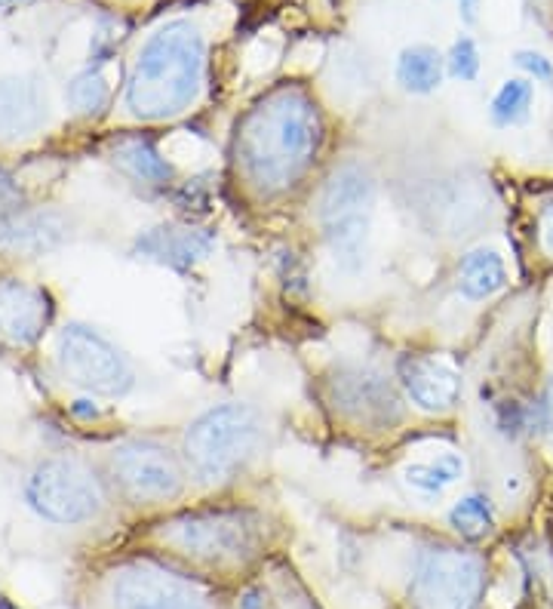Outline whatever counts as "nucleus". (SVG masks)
Listing matches in <instances>:
<instances>
[{
	"label": "nucleus",
	"instance_id": "ddd939ff",
	"mask_svg": "<svg viewBox=\"0 0 553 609\" xmlns=\"http://www.w3.org/2000/svg\"><path fill=\"white\" fill-rule=\"evenodd\" d=\"M397 385L403 397L421 413L443 416L461 400V376L449 363L428 354H406L397 363Z\"/></svg>",
	"mask_w": 553,
	"mask_h": 609
},
{
	"label": "nucleus",
	"instance_id": "b1692460",
	"mask_svg": "<svg viewBox=\"0 0 553 609\" xmlns=\"http://www.w3.org/2000/svg\"><path fill=\"white\" fill-rule=\"evenodd\" d=\"M68 99L74 105L77 114H99L108 99H111V90L105 84V77L93 68H87L83 74H77L71 80V87H68Z\"/></svg>",
	"mask_w": 553,
	"mask_h": 609
},
{
	"label": "nucleus",
	"instance_id": "7ed1b4c3",
	"mask_svg": "<svg viewBox=\"0 0 553 609\" xmlns=\"http://www.w3.org/2000/svg\"><path fill=\"white\" fill-rule=\"evenodd\" d=\"M265 443V419L249 403L231 400L209 406L182 437V459L188 474L203 486H219L240 477Z\"/></svg>",
	"mask_w": 553,
	"mask_h": 609
},
{
	"label": "nucleus",
	"instance_id": "aec40b11",
	"mask_svg": "<svg viewBox=\"0 0 553 609\" xmlns=\"http://www.w3.org/2000/svg\"><path fill=\"white\" fill-rule=\"evenodd\" d=\"M114 164L142 185H166L173 182L176 170L173 164L154 148V142L142 139V136H130V139H120L111 151Z\"/></svg>",
	"mask_w": 553,
	"mask_h": 609
},
{
	"label": "nucleus",
	"instance_id": "bb28decb",
	"mask_svg": "<svg viewBox=\"0 0 553 609\" xmlns=\"http://www.w3.org/2000/svg\"><path fill=\"white\" fill-rule=\"evenodd\" d=\"M22 203V191H19V185L13 182V176L0 167V213H10V210H16Z\"/></svg>",
	"mask_w": 553,
	"mask_h": 609
},
{
	"label": "nucleus",
	"instance_id": "0eeeda50",
	"mask_svg": "<svg viewBox=\"0 0 553 609\" xmlns=\"http://www.w3.org/2000/svg\"><path fill=\"white\" fill-rule=\"evenodd\" d=\"M105 471L117 490L136 505H160L179 499L191 477L185 459L151 437H130L114 443L105 456Z\"/></svg>",
	"mask_w": 553,
	"mask_h": 609
},
{
	"label": "nucleus",
	"instance_id": "2f4dec72",
	"mask_svg": "<svg viewBox=\"0 0 553 609\" xmlns=\"http://www.w3.org/2000/svg\"><path fill=\"white\" fill-rule=\"evenodd\" d=\"M13 4H22V0H0V7H13Z\"/></svg>",
	"mask_w": 553,
	"mask_h": 609
},
{
	"label": "nucleus",
	"instance_id": "a878e982",
	"mask_svg": "<svg viewBox=\"0 0 553 609\" xmlns=\"http://www.w3.org/2000/svg\"><path fill=\"white\" fill-rule=\"evenodd\" d=\"M514 62H517L529 77L541 80V84H553V62H550L547 56H541V53H535V50H520V53H514Z\"/></svg>",
	"mask_w": 553,
	"mask_h": 609
},
{
	"label": "nucleus",
	"instance_id": "6e6552de",
	"mask_svg": "<svg viewBox=\"0 0 553 609\" xmlns=\"http://www.w3.org/2000/svg\"><path fill=\"white\" fill-rule=\"evenodd\" d=\"M329 410L369 434L394 431L403 422V391L366 363H335L323 379Z\"/></svg>",
	"mask_w": 553,
	"mask_h": 609
},
{
	"label": "nucleus",
	"instance_id": "4be33fe9",
	"mask_svg": "<svg viewBox=\"0 0 553 609\" xmlns=\"http://www.w3.org/2000/svg\"><path fill=\"white\" fill-rule=\"evenodd\" d=\"M535 99V87L529 77H510L498 87V93L492 96V124L495 127H517L526 124L529 108Z\"/></svg>",
	"mask_w": 553,
	"mask_h": 609
},
{
	"label": "nucleus",
	"instance_id": "5701e85b",
	"mask_svg": "<svg viewBox=\"0 0 553 609\" xmlns=\"http://www.w3.org/2000/svg\"><path fill=\"white\" fill-rule=\"evenodd\" d=\"M449 523H452V530L464 539H483L492 533V526H495V511H492V502L480 493H471V496H464L452 505L449 511Z\"/></svg>",
	"mask_w": 553,
	"mask_h": 609
},
{
	"label": "nucleus",
	"instance_id": "cd10ccee",
	"mask_svg": "<svg viewBox=\"0 0 553 609\" xmlns=\"http://www.w3.org/2000/svg\"><path fill=\"white\" fill-rule=\"evenodd\" d=\"M541 247L553 256V203L541 213Z\"/></svg>",
	"mask_w": 553,
	"mask_h": 609
},
{
	"label": "nucleus",
	"instance_id": "393cba45",
	"mask_svg": "<svg viewBox=\"0 0 553 609\" xmlns=\"http://www.w3.org/2000/svg\"><path fill=\"white\" fill-rule=\"evenodd\" d=\"M446 71L455 80H461V84H467V80H477V74H480V50L474 44V37L461 34L455 44L449 47V53H446Z\"/></svg>",
	"mask_w": 553,
	"mask_h": 609
},
{
	"label": "nucleus",
	"instance_id": "f8f14e48",
	"mask_svg": "<svg viewBox=\"0 0 553 609\" xmlns=\"http://www.w3.org/2000/svg\"><path fill=\"white\" fill-rule=\"evenodd\" d=\"M53 320V299L44 287L22 277H0V342L31 348Z\"/></svg>",
	"mask_w": 553,
	"mask_h": 609
},
{
	"label": "nucleus",
	"instance_id": "4468645a",
	"mask_svg": "<svg viewBox=\"0 0 553 609\" xmlns=\"http://www.w3.org/2000/svg\"><path fill=\"white\" fill-rule=\"evenodd\" d=\"M71 222L56 210H10L0 213V250L40 256L68 240Z\"/></svg>",
	"mask_w": 553,
	"mask_h": 609
},
{
	"label": "nucleus",
	"instance_id": "f3484780",
	"mask_svg": "<svg viewBox=\"0 0 553 609\" xmlns=\"http://www.w3.org/2000/svg\"><path fill=\"white\" fill-rule=\"evenodd\" d=\"M480 207H483L480 194L467 182H458V179L443 182L440 188L431 185L428 194H424V200H421L424 222L434 228V234L440 228V234H446V237L467 234V228L480 219Z\"/></svg>",
	"mask_w": 553,
	"mask_h": 609
},
{
	"label": "nucleus",
	"instance_id": "f257e3e1",
	"mask_svg": "<svg viewBox=\"0 0 553 609\" xmlns=\"http://www.w3.org/2000/svg\"><path fill=\"white\" fill-rule=\"evenodd\" d=\"M323 142L317 102L299 87H277L240 120L234 157L243 179L259 194H280L299 182Z\"/></svg>",
	"mask_w": 553,
	"mask_h": 609
},
{
	"label": "nucleus",
	"instance_id": "2eb2a0df",
	"mask_svg": "<svg viewBox=\"0 0 553 609\" xmlns=\"http://www.w3.org/2000/svg\"><path fill=\"white\" fill-rule=\"evenodd\" d=\"M139 259L176 268V271H188L197 262H203L212 247H216V237H212L206 228H191V225H160L151 228L145 237H139Z\"/></svg>",
	"mask_w": 553,
	"mask_h": 609
},
{
	"label": "nucleus",
	"instance_id": "c756f323",
	"mask_svg": "<svg viewBox=\"0 0 553 609\" xmlns=\"http://www.w3.org/2000/svg\"><path fill=\"white\" fill-rule=\"evenodd\" d=\"M544 400H547V403H544V406H547V413L553 416V376L547 379V394H544Z\"/></svg>",
	"mask_w": 553,
	"mask_h": 609
},
{
	"label": "nucleus",
	"instance_id": "412c9836",
	"mask_svg": "<svg viewBox=\"0 0 553 609\" xmlns=\"http://www.w3.org/2000/svg\"><path fill=\"white\" fill-rule=\"evenodd\" d=\"M461 474H464V459L455 453H443L431 462H415V465L403 468L406 483L424 496H440Z\"/></svg>",
	"mask_w": 553,
	"mask_h": 609
},
{
	"label": "nucleus",
	"instance_id": "6ab92c4d",
	"mask_svg": "<svg viewBox=\"0 0 553 609\" xmlns=\"http://www.w3.org/2000/svg\"><path fill=\"white\" fill-rule=\"evenodd\" d=\"M446 56L431 44H412L397 56L394 77L397 84L412 96H428L443 84Z\"/></svg>",
	"mask_w": 553,
	"mask_h": 609
},
{
	"label": "nucleus",
	"instance_id": "dca6fc26",
	"mask_svg": "<svg viewBox=\"0 0 553 609\" xmlns=\"http://www.w3.org/2000/svg\"><path fill=\"white\" fill-rule=\"evenodd\" d=\"M47 124V93L31 77H0V139L16 142Z\"/></svg>",
	"mask_w": 553,
	"mask_h": 609
},
{
	"label": "nucleus",
	"instance_id": "f03ea898",
	"mask_svg": "<svg viewBox=\"0 0 553 609\" xmlns=\"http://www.w3.org/2000/svg\"><path fill=\"white\" fill-rule=\"evenodd\" d=\"M206 74V40L188 19L166 22L157 28L136 56L126 77L123 105L136 120L157 124L185 114L200 90Z\"/></svg>",
	"mask_w": 553,
	"mask_h": 609
},
{
	"label": "nucleus",
	"instance_id": "39448f33",
	"mask_svg": "<svg viewBox=\"0 0 553 609\" xmlns=\"http://www.w3.org/2000/svg\"><path fill=\"white\" fill-rule=\"evenodd\" d=\"M157 539L197 563L237 566L259 554L262 520L246 508H206L160 523Z\"/></svg>",
	"mask_w": 553,
	"mask_h": 609
},
{
	"label": "nucleus",
	"instance_id": "9d476101",
	"mask_svg": "<svg viewBox=\"0 0 553 609\" xmlns=\"http://www.w3.org/2000/svg\"><path fill=\"white\" fill-rule=\"evenodd\" d=\"M56 363L74 388L99 397H123L136 385V373L123 351L87 323H68L59 333Z\"/></svg>",
	"mask_w": 553,
	"mask_h": 609
},
{
	"label": "nucleus",
	"instance_id": "20e7f679",
	"mask_svg": "<svg viewBox=\"0 0 553 609\" xmlns=\"http://www.w3.org/2000/svg\"><path fill=\"white\" fill-rule=\"evenodd\" d=\"M378 203V179L363 160L338 164L317 200V225L332 262L345 274H360L369 256V237Z\"/></svg>",
	"mask_w": 553,
	"mask_h": 609
},
{
	"label": "nucleus",
	"instance_id": "a211bd4d",
	"mask_svg": "<svg viewBox=\"0 0 553 609\" xmlns=\"http://www.w3.org/2000/svg\"><path fill=\"white\" fill-rule=\"evenodd\" d=\"M455 287L467 302H486L498 296L507 287V265L498 250L492 247H477L464 253L458 262Z\"/></svg>",
	"mask_w": 553,
	"mask_h": 609
},
{
	"label": "nucleus",
	"instance_id": "9b49d317",
	"mask_svg": "<svg viewBox=\"0 0 553 609\" xmlns=\"http://www.w3.org/2000/svg\"><path fill=\"white\" fill-rule=\"evenodd\" d=\"M111 609H212L209 600L182 576L157 563H126L108 582Z\"/></svg>",
	"mask_w": 553,
	"mask_h": 609
},
{
	"label": "nucleus",
	"instance_id": "7c9ffc66",
	"mask_svg": "<svg viewBox=\"0 0 553 609\" xmlns=\"http://www.w3.org/2000/svg\"><path fill=\"white\" fill-rule=\"evenodd\" d=\"M0 609H19L10 597H4V594H0Z\"/></svg>",
	"mask_w": 553,
	"mask_h": 609
},
{
	"label": "nucleus",
	"instance_id": "c85d7f7f",
	"mask_svg": "<svg viewBox=\"0 0 553 609\" xmlns=\"http://www.w3.org/2000/svg\"><path fill=\"white\" fill-rule=\"evenodd\" d=\"M458 13L467 25L477 22V13H480V0H458Z\"/></svg>",
	"mask_w": 553,
	"mask_h": 609
},
{
	"label": "nucleus",
	"instance_id": "423d86ee",
	"mask_svg": "<svg viewBox=\"0 0 553 609\" xmlns=\"http://www.w3.org/2000/svg\"><path fill=\"white\" fill-rule=\"evenodd\" d=\"M25 502L37 517L59 526H77L102 514L108 493L93 465L74 456H50L31 468L25 480Z\"/></svg>",
	"mask_w": 553,
	"mask_h": 609
},
{
	"label": "nucleus",
	"instance_id": "1a4fd4ad",
	"mask_svg": "<svg viewBox=\"0 0 553 609\" xmlns=\"http://www.w3.org/2000/svg\"><path fill=\"white\" fill-rule=\"evenodd\" d=\"M486 588V566L477 554L455 545H431L415 560L412 609H477Z\"/></svg>",
	"mask_w": 553,
	"mask_h": 609
}]
</instances>
